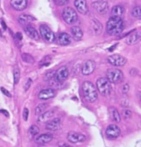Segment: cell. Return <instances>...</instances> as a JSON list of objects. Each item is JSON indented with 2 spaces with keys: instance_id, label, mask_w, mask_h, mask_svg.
Instances as JSON below:
<instances>
[{
  "instance_id": "f546056e",
  "label": "cell",
  "mask_w": 141,
  "mask_h": 147,
  "mask_svg": "<svg viewBox=\"0 0 141 147\" xmlns=\"http://www.w3.org/2000/svg\"><path fill=\"white\" fill-rule=\"evenodd\" d=\"M52 61V57L47 56L45 57L41 62H40V66H48L50 64V62Z\"/></svg>"
},
{
  "instance_id": "484cf974",
  "label": "cell",
  "mask_w": 141,
  "mask_h": 147,
  "mask_svg": "<svg viewBox=\"0 0 141 147\" xmlns=\"http://www.w3.org/2000/svg\"><path fill=\"white\" fill-rule=\"evenodd\" d=\"M91 23H92V29L94 32H95L96 34H99L100 32H101L102 31V25L101 23H100L96 19H93L91 21Z\"/></svg>"
},
{
  "instance_id": "277c9868",
  "label": "cell",
  "mask_w": 141,
  "mask_h": 147,
  "mask_svg": "<svg viewBox=\"0 0 141 147\" xmlns=\"http://www.w3.org/2000/svg\"><path fill=\"white\" fill-rule=\"evenodd\" d=\"M62 18L64 21L70 25H72V24L77 23V19H78V16H77L76 10L70 7H67V8H65L63 9Z\"/></svg>"
},
{
  "instance_id": "ab89813d",
  "label": "cell",
  "mask_w": 141,
  "mask_h": 147,
  "mask_svg": "<svg viewBox=\"0 0 141 147\" xmlns=\"http://www.w3.org/2000/svg\"><path fill=\"white\" fill-rule=\"evenodd\" d=\"M140 98L141 100V93H140Z\"/></svg>"
},
{
  "instance_id": "83f0119b",
  "label": "cell",
  "mask_w": 141,
  "mask_h": 147,
  "mask_svg": "<svg viewBox=\"0 0 141 147\" xmlns=\"http://www.w3.org/2000/svg\"><path fill=\"white\" fill-rule=\"evenodd\" d=\"M131 14L134 18L141 19V6H137L134 8L131 11Z\"/></svg>"
},
{
  "instance_id": "30bf717a",
  "label": "cell",
  "mask_w": 141,
  "mask_h": 147,
  "mask_svg": "<svg viewBox=\"0 0 141 147\" xmlns=\"http://www.w3.org/2000/svg\"><path fill=\"white\" fill-rule=\"evenodd\" d=\"M95 69V62L93 60H87L83 63L81 67V73L85 76L91 75Z\"/></svg>"
},
{
  "instance_id": "e0dca14e",
  "label": "cell",
  "mask_w": 141,
  "mask_h": 147,
  "mask_svg": "<svg viewBox=\"0 0 141 147\" xmlns=\"http://www.w3.org/2000/svg\"><path fill=\"white\" fill-rule=\"evenodd\" d=\"M74 5L80 13L86 14L88 13V7L86 4V0H76Z\"/></svg>"
},
{
  "instance_id": "6da1fadb",
  "label": "cell",
  "mask_w": 141,
  "mask_h": 147,
  "mask_svg": "<svg viewBox=\"0 0 141 147\" xmlns=\"http://www.w3.org/2000/svg\"><path fill=\"white\" fill-rule=\"evenodd\" d=\"M125 28V24L121 18L111 17L106 23V32L108 34L115 36L121 33Z\"/></svg>"
},
{
  "instance_id": "4fadbf2b",
  "label": "cell",
  "mask_w": 141,
  "mask_h": 147,
  "mask_svg": "<svg viewBox=\"0 0 141 147\" xmlns=\"http://www.w3.org/2000/svg\"><path fill=\"white\" fill-rule=\"evenodd\" d=\"M62 126V121L60 118H55L50 121H48L46 125V129L51 131H55L61 128Z\"/></svg>"
},
{
  "instance_id": "44dd1931",
  "label": "cell",
  "mask_w": 141,
  "mask_h": 147,
  "mask_svg": "<svg viewBox=\"0 0 141 147\" xmlns=\"http://www.w3.org/2000/svg\"><path fill=\"white\" fill-rule=\"evenodd\" d=\"M52 139H53L52 135L48 134V133H45V134H42V135L38 136L36 138V142L38 144H40V145H43V144L49 143L50 141L52 140Z\"/></svg>"
},
{
  "instance_id": "603a6c76",
  "label": "cell",
  "mask_w": 141,
  "mask_h": 147,
  "mask_svg": "<svg viewBox=\"0 0 141 147\" xmlns=\"http://www.w3.org/2000/svg\"><path fill=\"white\" fill-rule=\"evenodd\" d=\"M70 33L73 37V38L75 40H80L83 37V31L81 28H79L77 26H74L70 28Z\"/></svg>"
},
{
  "instance_id": "d4e9b609",
  "label": "cell",
  "mask_w": 141,
  "mask_h": 147,
  "mask_svg": "<svg viewBox=\"0 0 141 147\" xmlns=\"http://www.w3.org/2000/svg\"><path fill=\"white\" fill-rule=\"evenodd\" d=\"M125 13V9L120 5H115L111 10V16L115 18H121Z\"/></svg>"
},
{
  "instance_id": "4316f807",
  "label": "cell",
  "mask_w": 141,
  "mask_h": 147,
  "mask_svg": "<svg viewBox=\"0 0 141 147\" xmlns=\"http://www.w3.org/2000/svg\"><path fill=\"white\" fill-rule=\"evenodd\" d=\"M47 107H48V104H47V103H42V104H39V105L36 107L35 114H36L37 116L42 115V113H44V111L47 109Z\"/></svg>"
},
{
  "instance_id": "836d02e7",
  "label": "cell",
  "mask_w": 141,
  "mask_h": 147,
  "mask_svg": "<svg viewBox=\"0 0 141 147\" xmlns=\"http://www.w3.org/2000/svg\"><path fill=\"white\" fill-rule=\"evenodd\" d=\"M53 1H54V3H55L56 5H58V6H63V5L66 4L69 0H53Z\"/></svg>"
},
{
  "instance_id": "3957f363",
  "label": "cell",
  "mask_w": 141,
  "mask_h": 147,
  "mask_svg": "<svg viewBox=\"0 0 141 147\" xmlns=\"http://www.w3.org/2000/svg\"><path fill=\"white\" fill-rule=\"evenodd\" d=\"M106 78L110 82V83L117 84L123 81L124 74L122 71L117 68H111L106 71Z\"/></svg>"
},
{
  "instance_id": "5bb4252c",
  "label": "cell",
  "mask_w": 141,
  "mask_h": 147,
  "mask_svg": "<svg viewBox=\"0 0 141 147\" xmlns=\"http://www.w3.org/2000/svg\"><path fill=\"white\" fill-rule=\"evenodd\" d=\"M56 95V91L52 88H47L41 91L38 94V98L41 100H48L54 97Z\"/></svg>"
},
{
  "instance_id": "cb8c5ba5",
  "label": "cell",
  "mask_w": 141,
  "mask_h": 147,
  "mask_svg": "<svg viewBox=\"0 0 141 147\" xmlns=\"http://www.w3.org/2000/svg\"><path fill=\"white\" fill-rule=\"evenodd\" d=\"M109 113H110V116L111 118V120L116 123L120 122L121 121V118H120V115L119 113V111H117V109L115 108V107H110L109 108Z\"/></svg>"
},
{
  "instance_id": "7a4b0ae2",
  "label": "cell",
  "mask_w": 141,
  "mask_h": 147,
  "mask_svg": "<svg viewBox=\"0 0 141 147\" xmlns=\"http://www.w3.org/2000/svg\"><path fill=\"white\" fill-rule=\"evenodd\" d=\"M82 93L84 98L87 102L93 103L98 98V92L97 87H95L94 84L89 81L84 82L82 84Z\"/></svg>"
},
{
  "instance_id": "52a82bcc",
  "label": "cell",
  "mask_w": 141,
  "mask_h": 147,
  "mask_svg": "<svg viewBox=\"0 0 141 147\" xmlns=\"http://www.w3.org/2000/svg\"><path fill=\"white\" fill-rule=\"evenodd\" d=\"M91 5L92 8L100 14H105L109 10V3L106 1H103V0L95 1L94 3H92Z\"/></svg>"
},
{
  "instance_id": "8d00e7d4",
  "label": "cell",
  "mask_w": 141,
  "mask_h": 147,
  "mask_svg": "<svg viewBox=\"0 0 141 147\" xmlns=\"http://www.w3.org/2000/svg\"><path fill=\"white\" fill-rule=\"evenodd\" d=\"M129 90H130V86L129 84H125V85L123 86V88H122V91H123V92L124 93H127L129 92Z\"/></svg>"
},
{
  "instance_id": "f35d334b",
  "label": "cell",
  "mask_w": 141,
  "mask_h": 147,
  "mask_svg": "<svg viewBox=\"0 0 141 147\" xmlns=\"http://www.w3.org/2000/svg\"><path fill=\"white\" fill-rule=\"evenodd\" d=\"M61 147H72L71 146H68V145H63Z\"/></svg>"
},
{
  "instance_id": "8992f818",
  "label": "cell",
  "mask_w": 141,
  "mask_h": 147,
  "mask_svg": "<svg viewBox=\"0 0 141 147\" xmlns=\"http://www.w3.org/2000/svg\"><path fill=\"white\" fill-rule=\"evenodd\" d=\"M39 31L41 36L45 41H47L48 42H53L55 41L56 36L54 32L52 31L47 25L45 24L41 25L39 28Z\"/></svg>"
},
{
  "instance_id": "8fae6325",
  "label": "cell",
  "mask_w": 141,
  "mask_h": 147,
  "mask_svg": "<svg viewBox=\"0 0 141 147\" xmlns=\"http://www.w3.org/2000/svg\"><path fill=\"white\" fill-rule=\"evenodd\" d=\"M67 140L74 144L77 143H81V142H84L86 140V137L83 135L78 132H69L67 134Z\"/></svg>"
},
{
  "instance_id": "d590c367",
  "label": "cell",
  "mask_w": 141,
  "mask_h": 147,
  "mask_svg": "<svg viewBox=\"0 0 141 147\" xmlns=\"http://www.w3.org/2000/svg\"><path fill=\"white\" fill-rule=\"evenodd\" d=\"M31 84H32V80L29 78V79H28V80H27V82H26V83H25V86H24V87H25V90H26V91L30 87Z\"/></svg>"
},
{
  "instance_id": "1f68e13d",
  "label": "cell",
  "mask_w": 141,
  "mask_h": 147,
  "mask_svg": "<svg viewBox=\"0 0 141 147\" xmlns=\"http://www.w3.org/2000/svg\"><path fill=\"white\" fill-rule=\"evenodd\" d=\"M29 133L31 134L32 136H37L39 133V128L37 125H32L31 127H30V129H29Z\"/></svg>"
},
{
  "instance_id": "5b68a950",
  "label": "cell",
  "mask_w": 141,
  "mask_h": 147,
  "mask_svg": "<svg viewBox=\"0 0 141 147\" xmlns=\"http://www.w3.org/2000/svg\"><path fill=\"white\" fill-rule=\"evenodd\" d=\"M96 87L98 92L105 96L111 92V85L110 82L106 78H99L96 82Z\"/></svg>"
},
{
  "instance_id": "9c48e42d",
  "label": "cell",
  "mask_w": 141,
  "mask_h": 147,
  "mask_svg": "<svg viewBox=\"0 0 141 147\" xmlns=\"http://www.w3.org/2000/svg\"><path fill=\"white\" fill-rule=\"evenodd\" d=\"M69 76V71L68 68L66 66L61 67L59 69L56 71L55 79L59 82L62 83L63 82H65Z\"/></svg>"
},
{
  "instance_id": "7c38bea8",
  "label": "cell",
  "mask_w": 141,
  "mask_h": 147,
  "mask_svg": "<svg viewBox=\"0 0 141 147\" xmlns=\"http://www.w3.org/2000/svg\"><path fill=\"white\" fill-rule=\"evenodd\" d=\"M106 136L110 139H115L120 134V130L116 125H110L105 130Z\"/></svg>"
},
{
  "instance_id": "f1b7e54d",
  "label": "cell",
  "mask_w": 141,
  "mask_h": 147,
  "mask_svg": "<svg viewBox=\"0 0 141 147\" xmlns=\"http://www.w3.org/2000/svg\"><path fill=\"white\" fill-rule=\"evenodd\" d=\"M22 59L23 60V62L30 63V64H32V63L35 62L34 58L32 57L31 55L28 54V53H23V54H22Z\"/></svg>"
},
{
  "instance_id": "ffe728a7",
  "label": "cell",
  "mask_w": 141,
  "mask_h": 147,
  "mask_svg": "<svg viewBox=\"0 0 141 147\" xmlns=\"http://www.w3.org/2000/svg\"><path fill=\"white\" fill-rule=\"evenodd\" d=\"M141 38V31H136L134 33L130 34L127 38H126V43L129 45H133L137 43L140 39Z\"/></svg>"
},
{
  "instance_id": "74e56055",
  "label": "cell",
  "mask_w": 141,
  "mask_h": 147,
  "mask_svg": "<svg viewBox=\"0 0 141 147\" xmlns=\"http://www.w3.org/2000/svg\"><path fill=\"white\" fill-rule=\"evenodd\" d=\"M1 91L3 92V93H4V95H6V96H8V97H10V96H11V94H10V92H9L8 91H7L5 88L2 87V88H1Z\"/></svg>"
},
{
  "instance_id": "7402d4cb",
  "label": "cell",
  "mask_w": 141,
  "mask_h": 147,
  "mask_svg": "<svg viewBox=\"0 0 141 147\" xmlns=\"http://www.w3.org/2000/svg\"><path fill=\"white\" fill-rule=\"evenodd\" d=\"M35 21V18L31 15L28 14H22L18 17V23L23 26H28L30 25V23Z\"/></svg>"
},
{
  "instance_id": "e575fe53",
  "label": "cell",
  "mask_w": 141,
  "mask_h": 147,
  "mask_svg": "<svg viewBox=\"0 0 141 147\" xmlns=\"http://www.w3.org/2000/svg\"><path fill=\"white\" fill-rule=\"evenodd\" d=\"M28 114H29V111H28V109L25 108L23 110V119L24 121H28Z\"/></svg>"
},
{
  "instance_id": "9a60e30c",
  "label": "cell",
  "mask_w": 141,
  "mask_h": 147,
  "mask_svg": "<svg viewBox=\"0 0 141 147\" xmlns=\"http://www.w3.org/2000/svg\"><path fill=\"white\" fill-rule=\"evenodd\" d=\"M10 4L17 11H23L28 6V0H11Z\"/></svg>"
},
{
  "instance_id": "d6986e66",
  "label": "cell",
  "mask_w": 141,
  "mask_h": 147,
  "mask_svg": "<svg viewBox=\"0 0 141 147\" xmlns=\"http://www.w3.org/2000/svg\"><path fill=\"white\" fill-rule=\"evenodd\" d=\"M55 115V111L53 110H50V111H47L46 112L42 113V115H40L38 117V121L39 123H45V122H48L53 116Z\"/></svg>"
},
{
  "instance_id": "d6a6232c",
  "label": "cell",
  "mask_w": 141,
  "mask_h": 147,
  "mask_svg": "<svg viewBox=\"0 0 141 147\" xmlns=\"http://www.w3.org/2000/svg\"><path fill=\"white\" fill-rule=\"evenodd\" d=\"M122 116L124 117V119H129V118H130L131 116H132V112L130 111V110H128V109H126V110H124L123 111H122Z\"/></svg>"
},
{
  "instance_id": "ba28073f",
  "label": "cell",
  "mask_w": 141,
  "mask_h": 147,
  "mask_svg": "<svg viewBox=\"0 0 141 147\" xmlns=\"http://www.w3.org/2000/svg\"><path fill=\"white\" fill-rule=\"evenodd\" d=\"M107 60L112 66H115V67H122L127 62V59L126 57L119 54L110 55L107 57Z\"/></svg>"
},
{
  "instance_id": "ac0fdd59",
  "label": "cell",
  "mask_w": 141,
  "mask_h": 147,
  "mask_svg": "<svg viewBox=\"0 0 141 147\" xmlns=\"http://www.w3.org/2000/svg\"><path fill=\"white\" fill-rule=\"evenodd\" d=\"M56 41L58 42L59 45L62 46H67L71 42V38H70V35L66 33V32H62L57 36Z\"/></svg>"
},
{
  "instance_id": "4dcf8cb0",
  "label": "cell",
  "mask_w": 141,
  "mask_h": 147,
  "mask_svg": "<svg viewBox=\"0 0 141 147\" xmlns=\"http://www.w3.org/2000/svg\"><path fill=\"white\" fill-rule=\"evenodd\" d=\"M13 77H14V83L17 84L19 82V78H20V71L18 69V67H15L14 68Z\"/></svg>"
},
{
  "instance_id": "2e32d148",
  "label": "cell",
  "mask_w": 141,
  "mask_h": 147,
  "mask_svg": "<svg viewBox=\"0 0 141 147\" xmlns=\"http://www.w3.org/2000/svg\"><path fill=\"white\" fill-rule=\"evenodd\" d=\"M24 32H25V33H26L30 38L33 39V40H37V41L39 40V34H38V31L35 29L34 27H32L31 25L25 26V27H24Z\"/></svg>"
}]
</instances>
